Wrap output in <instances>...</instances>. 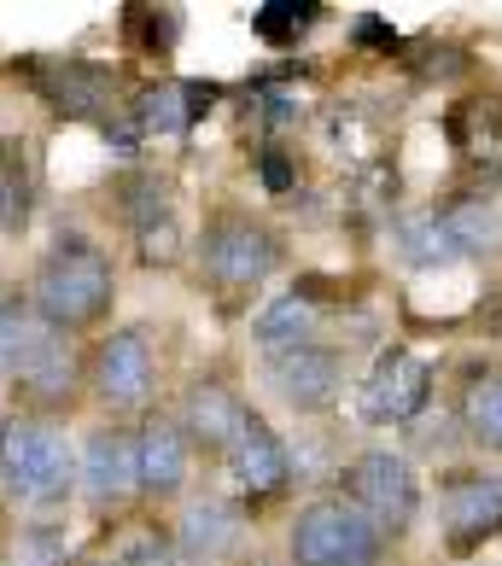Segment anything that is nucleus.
<instances>
[{
    "mask_svg": "<svg viewBox=\"0 0 502 566\" xmlns=\"http://www.w3.org/2000/svg\"><path fill=\"white\" fill-rule=\"evenodd\" d=\"M269 386H275V397H281L286 409L316 415V409H327L333 397H339L345 363H339L327 345H299V350L269 356Z\"/></svg>",
    "mask_w": 502,
    "mask_h": 566,
    "instance_id": "nucleus-8",
    "label": "nucleus"
},
{
    "mask_svg": "<svg viewBox=\"0 0 502 566\" xmlns=\"http://www.w3.org/2000/svg\"><path fill=\"white\" fill-rule=\"evenodd\" d=\"M35 316L48 322L53 333H71V327H88L112 310V263L94 240H59L35 269V292H30Z\"/></svg>",
    "mask_w": 502,
    "mask_h": 566,
    "instance_id": "nucleus-1",
    "label": "nucleus"
},
{
    "mask_svg": "<svg viewBox=\"0 0 502 566\" xmlns=\"http://www.w3.org/2000/svg\"><path fill=\"white\" fill-rule=\"evenodd\" d=\"M228 468H234L240 491H251V496H275V491H286V479H292V455H286L281 438L258 421V415H245L234 450H228Z\"/></svg>",
    "mask_w": 502,
    "mask_h": 566,
    "instance_id": "nucleus-10",
    "label": "nucleus"
},
{
    "mask_svg": "<svg viewBox=\"0 0 502 566\" xmlns=\"http://www.w3.org/2000/svg\"><path fill=\"white\" fill-rule=\"evenodd\" d=\"M397 251H404V263H415V269H438V263L456 258V245H450L445 217L438 211H421V217L397 222Z\"/></svg>",
    "mask_w": 502,
    "mask_h": 566,
    "instance_id": "nucleus-20",
    "label": "nucleus"
},
{
    "mask_svg": "<svg viewBox=\"0 0 502 566\" xmlns=\"http://www.w3.org/2000/svg\"><path fill=\"white\" fill-rule=\"evenodd\" d=\"M292 181H299V176H292V158L286 153H263V187H269V193H286Z\"/></svg>",
    "mask_w": 502,
    "mask_h": 566,
    "instance_id": "nucleus-27",
    "label": "nucleus"
},
{
    "mask_svg": "<svg viewBox=\"0 0 502 566\" xmlns=\"http://www.w3.org/2000/svg\"><path fill=\"white\" fill-rule=\"evenodd\" d=\"M462 421H468V438L485 450H502V374L479 380L462 403Z\"/></svg>",
    "mask_w": 502,
    "mask_h": 566,
    "instance_id": "nucleus-22",
    "label": "nucleus"
},
{
    "mask_svg": "<svg viewBox=\"0 0 502 566\" xmlns=\"http://www.w3.org/2000/svg\"><path fill=\"white\" fill-rule=\"evenodd\" d=\"M7 427H12V421H7V415H0V444H7Z\"/></svg>",
    "mask_w": 502,
    "mask_h": 566,
    "instance_id": "nucleus-28",
    "label": "nucleus"
},
{
    "mask_svg": "<svg viewBox=\"0 0 502 566\" xmlns=\"http://www.w3.org/2000/svg\"><path fill=\"white\" fill-rule=\"evenodd\" d=\"M129 117H135L140 140H146V135H176L181 123H187V99H181L176 82H164V88H146V94L135 99Z\"/></svg>",
    "mask_w": 502,
    "mask_h": 566,
    "instance_id": "nucleus-23",
    "label": "nucleus"
},
{
    "mask_svg": "<svg viewBox=\"0 0 502 566\" xmlns=\"http://www.w3.org/2000/svg\"><path fill=\"white\" fill-rule=\"evenodd\" d=\"M310 333H316V310H310V298H299V292L275 298L258 322H251V339L263 345V356L299 350V345H310Z\"/></svg>",
    "mask_w": 502,
    "mask_h": 566,
    "instance_id": "nucleus-17",
    "label": "nucleus"
},
{
    "mask_svg": "<svg viewBox=\"0 0 502 566\" xmlns=\"http://www.w3.org/2000/svg\"><path fill=\"white\" fill-rule=\"evenodd\" d=\"M199 263H205V275H211L217 286H258L275 275V263H281V245L269 228L258 222H245V217H217L211 228H205V240H199Z\"/></svg>",
    "mask_w": 502,
    "mask_h": 566,
    "instance_id": "nucleus-5",
    "label": "nucleus"
},
{
    "mask_svg": "<svg viewBox=\"0 0 502 566\" xmlns=\"http://www.w3.org/2000/svg\"><path fill=\"white\" fill-rule=\"evenodd\" d=\"M117 211L129 217V228H135L140 240H153V228L170 222V193H164L158 176H129V181L117 187Z\"/></svg>",
    "mask_w": 502,
    "mask_h": 566,
    "instance_id": "nucleus-21",
    "label": "nucleus"
},
{
    "mask_svg": "<svg viewBox=\"0 0 502 566\" xmlns=\"http://www.w3.org/2000/svg\"><path fill=\"white\" fill-rule=\"evenodd\" d=\"M53 339V327L35 316L24 298H0V380H18L30 368V356Z\"/></svg>",
    "mask_w": 502,
    "mask_h": 566,
    "instance_id": "nucleus-15",
    "label": "nucleus"
},
{
    "mask_svg": "<svg viewBox=\"0 0 502 566\" xmlns=\"http://www.w3.org/2000/svg\"><path fill=\"white\" fill-rule=\"evenodd\" d=\"M286 549H292V566H374L380 560V532L345 496H316L292 520Z\"/></svg>",
    "mask_w": 502,
    "mask_h": 566,
    "instance_id": "nucleus-3",
    "label": "nucleus"
},
{
    "mask_svg": "<svg viewBox=\"0 0 502 566\" xmlns=\"http://www.w3.org/2000/svg\"><path fill=\"white\" fill-rule=\"evenodd\" d=\"M82 496L94 502V509H117V502H129L140 491V455H135V438L129 432H94L88 444H82Z\"/></svg>",
    "mask_w": 502,
    "mask_h": 566,
    "instance_id": "nucleus-9",
    "label": "nucleus"
},
{
    "mask_svg": "<svg viewBox=\"0 0 502 566\" xmlns=\"http://www.w3.org/2000/svg\"><path fill=\"white\" fill-rule=\"evenodd\" d=\"M445 520L456 543H479L502 532V473H462L445 496Z\"/></svg>",
    "mask_w": 502,
    "mask_h": 566,
    "instance_id": "nucleus-12",
    "label": "nucleus"
},
{
    "mask_svg": "<svg viewBox=\"0 0 502 566\" xmlns=\"http://www.w3.org/2000/svg\"><path fill=\"white\" fill-rule=\"evenodd\" d=\"M35 82H41V88H48V99H53V106L59 112H100V106H106V76H100L94 65H71V59H65V65H48V71H35Z\"/></svg>",
    "mask_w": 502,
    "mask_h": 566,
    "instance_id": "nucleus-18",
    "label": "nucleus"
},
{
    "mask_svg": "<svg viewBox=\"0 0 502 566\" xmlns=\"http://www.w3.org/2000/svg\"><path fill=\"white\" fill-rule=\"evenodd\" d=\"M135 455H140V491L146 496H176L187 479V432L176 421H146L135 432Z\"/></svg>",
    "mask_w": 502,
    "mask_h": 566,
    "instance_id": "nucleus-13",
    "label": "nucleus"
},
{
    "mask_svg": "<svg viewBox=\"0 0 502 566\" xmlns=\"http://www.w3.org/2000/svg\"><path fill=\"white\" fill-rule=\"evenodd\" d=\"M427 397H432V368L409 350H386L374 363V374L357 386V409L374 427H404L427 409Z\"/></svg>",
    "mask_w": 502,
    "mask_h": 566,
    "instance_id": "nucleus-6",
    "label": "nucleus"
},
{
    "mask_svg": "<svg viewBox=\"0 0 502 566\" xmlns=\"http://www.w3.org/2000/svg\"><path fill=\"white\" fill-rule=\"evenodd\" d=\"M176 543H181V560H194V566L222 560L240 543V514L228 509V502H217V496H199V502H187V514L176 526Z\"/></svg>",
    "mask_w": 502,
    "mask_h": 566,
    "instance_id": "nucleus-14",
    "label": "nucleus"
},
{
    "mask_svg": "<svg viewBox=\"0 0 502 566\" xmlns=\"http://www.w3.org/2000/svg\"><path fill=\"white\" fill-rule=\"evenodd\" d=\"M310 18H316V7H292V0H269V7L251 12V24H258V35L269 41H286V35H299Z\"/></svg>",
    "mask_w": 502,
    "mask_h": 566,
    "instance_id": "nucleus-24",
    "label": "nucleus"
},
{
    "mask_svg": "<svg viewBox=\"0 0 502 566\" xmlns=\"http://www.w3.org/2000/svg\"><path fill=\"white\" fill-rule=\"evenodd\" d=\"M18 386H24V397H30V403H59V397H65V391L76 386V363H71V345H65V339H59V333H53V339L41 345L35 356H30V368L18 374Z\"/></svg>",
    "mask_w": 502,
    "mask_h": 566,
    "instance_id": "nucleus-19",
    "label": "nucleus"
},
{
    "mask_svg": "<svg viewBox=\"0 0 502 566\" xmlns=\"http://www.w3.org/2000/svg\"><path fill=\"white\" fill-rule=\"evenodd\" d=\"M345 502L380 537H404L421 514V485H415V468L391 450H363L345 468Z\"/></svg>",
    "mask_w": 502,
    "mask_h": 566,
    "instance_id": "nucleus-4",
    "label": "nucleus"
},
{
    "mask_svg": "<svg viewBox=\"0 0 502 566\" xmlns=\"http://www.w3.org/2000/svg\"><path fill=\"white\" fill-rule=\"evenodd\" d=\"M94 397L112 415H129L153 397V345H146L140 327H117L106 345L94 350V374H88Z\"/></svg>",
    "mask_w": 502,
    "mask_h": 566,
    "instance_id": "nucleus-7",
    "label": "nucleus"
},
{
    "mask_svg": "<svg viewBox=\"0 0 502 566\" xmlns=\"http://www.w3.org/2000/svg\"><path fill=\"white\" fill-rule=\"evenodd\" d=\"M24 566H65V532L59 526H30V537L18 543Z\"/></svg>",
    "mask_w": 502,
    "mask_h": 566,
    "instance_id": "nucleus-25",
    "label": "nucleus"
},
{
    "mask_svg": "<svg viewBox=\"0 0 502 566\" xmlns=\"http://www.w3.org/2000/svg\"><path fill=\"white\" fill-rule=\"evenodd\" d=\"M117 566H176V555L164 549V543H153V537H140V543H129V549L117 555Z\"/></svg>",
    "mask_w": 502,
    "mask_h": 566,
    "instance_id": "nucleus-26",
    "label": "nucleus"
},
{
    "mask_svg": "<svg viewBox=\"0 0 502 566\" xmlns=\"http://www.w3.org/2000/svg\"><path fill=\"white\" fill-rule=\"evenodd\" d=\"M445 217V234L456 245V258H491V251L502 245V211L491 199H456L450 211H438Z\"/></svg>",
    "mask_w": 502,
    "mask_h": 566,
    "instance_id": "nucleus-16",
    "label": "nucleus"
},
{
    "mask_svg": "<svg viewBox=\"0 0 502 566\" xmlns=\"http://www.w3.org/2000/svg\"><path fill=\"white\" fill-rule=\"evenodd\" d=\"M0 217H7V187H0Z\"/></svg>",
    "mask_w": 502,
    "mask_h": 566,
    "instance_id": "nucleus-29",
    "label": "nucleus"
},
{
    "mask_svg": "<svg viewBox=\"0 0 502 566\" xmlns=\"http://www.w3.org/2000/svg\"><path fill=\"white\" fill-rule=\"evenodd\" d=\"M245 427V403L222 380H199L181 403V432L205 450H234V438Z\"/></svg>",
    "mask_w": 502,
    "mask_h": 566,
    "instance_id": "nucleus-11",
    "label": "nucleus"
},
{
    "mask_svg": "<svg viewBox=\"0 0 502 566\" xmlns=\"http://www.w3.org/2000/svg\"><path fill=\"white\" fill-rule=\"evenodd\" d=\"M0 479H7V496L24 502V509L65 502L76 485V455L65 444V432L48 421H12L7 444H0Z\"/></svg>",
    "mask_w": 502,
    "mask_h": 566,
    "instance_id": "nucleus-2",
    "label": "nucleus"
},
{
    "mask_svg": "<svg viewBox=\"0 0 502 566\" xmlns=\"http://www.w3.org/2000/svg\"><path fill=\"white\" fill-rule=\"evenodd\" d=\"M82 566H117V560H82Z\"/></svg>",
    "mask_w": 502,
    "mask_h": 566,
    "instance_id": "nucleus-30",
    "label": "nucleus"
}]
</instances>
